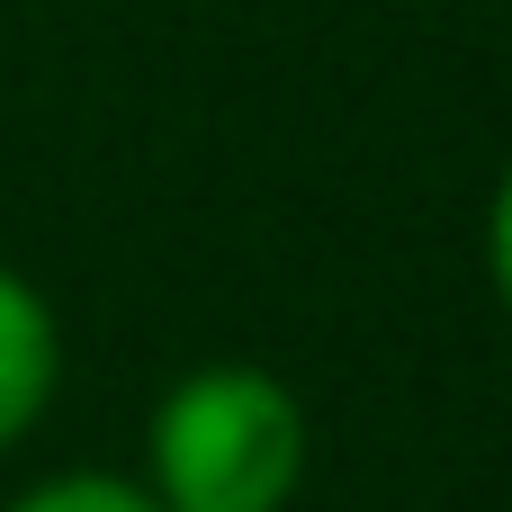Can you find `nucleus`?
I'll list each match as a JSON object with an SVG mask.
<instances>
[{
    "label": "nucleus",
    "instance_id": "nucleus-1",
    "mask_svg": "<svg viewBox=\"0 0 512 512\" xmlns=\"http://www.w3.org/2000/svg\"><path fill=\"white\" fill-rule=\"evenodd\" d=\"M144 486L162 512H288L306 486V405L252 360L189 369L144 432Z\"/></svg>",
    "mask_w": 512,
    "mask_h": 512
},
{
    "label": "nucleus",
    "instance_id": "nucleus-2",
    "mask_svg": "<svg viewBox=\"0 0 512 512\" xmlns=\"http://www.w3.org/2000/svg\"><path fill=\"white\" fill-rule=\"evenodd\" d=\"M54 369H63V333H54V306L0 270V450L36 432L45 396H54Z\"/></svg>",
    "mask_w": 512,
    "mask_h": 512
},
{
    "label": "nucleus",
    "instance_id": "nucleus-3",
    "mask_svg": "<svg viewBox=\"0 0 512 512\" xmlns=\"http://www.w3.org/2000/svg\"><path fill=\"white\" fill-rule=\"evenodd\" d=\"M9 512H162V495H153L144 477H99V468H81V477L27 486Z\"/></svg>",
    "mask_w": 512,
    "mask_h": 512
},
{
    "label": "nucleus",
    "instance_id": "nucleus-4",
    "mask_svg": "<svg viewBox=\"0 0 512 512\" xmlns=\"http://www.w3.org/2000/svg\"><path fill=\"white\" fill-rule=\"evenodd\" d=\"M486 270H495V297L512 306V171L495 180V216H486Z\"/></svg>",
    "mask_w": 512,
    "mask_h": 512
}]
</instances>
